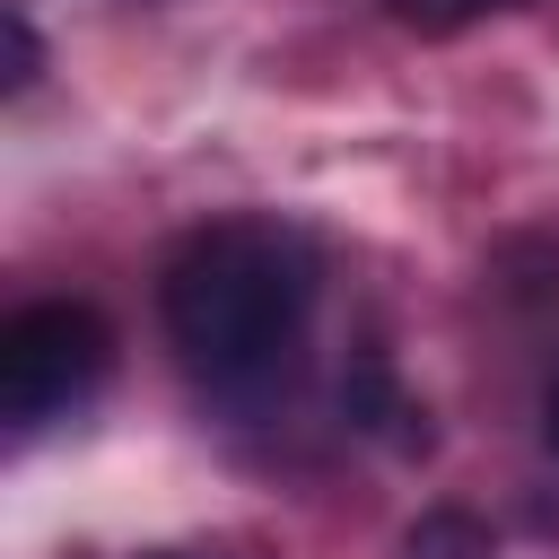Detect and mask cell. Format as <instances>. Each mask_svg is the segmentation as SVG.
Returning a JSON list of instances; mask_svg holds the SVG:
<instances>
[{"label":"cell","mask_w":559,"mask_h":559,"mask_svg":"<svg viewBox=\"0 0 559 559\" xmlns=\"http://www.w3.org/2000/svg\"><path fill=\"white\" fill-rule=\"evenodd\" d=\"M402 559H498V542H489V524L472 507H428L402 533Z\"/></svg>","instance_id":"cell-4"},{"label":"cell","mask_w":559,"mask_h":559,"mask_svg":"<svg viewBox=\"0 0 559 559\" xmlns=\"http://www.w3.org/2000/svg\"><path fill=\"white\" fill-rule=\"evenodd\" d=\"M542 437L559 445V376H550V393H542Z\"/></svg>","instance_id":"cell-6"},{"label":"cell","mask_w":559,"mask_h":559,"mask_svg":"<svg viewBox=\"0 0 559 559\" xmlns=\"http://www.w3.org/2000/svg\"><path fill=\"white\" fill-rule=\"evenodd\" d=\"M472 9H515V0H454V17H472Z\"/></svg>","instance_id":"cell-7"},{"label":"cell","mask_w":559,"mask_h":559,"mask_svg":"<svg viewBox=\"0 0 559 559\" xmlns=\"http://www.w3.org/2000/svg\"><path fill=\"white\" fill-rule=\"evenodd\" d=\"M157 314L192 376H210L218 393H245L288 367L314 314V245L280 218H218L175 245L157 280Z\"/></svg>","instance_id":"cell-1"},{"label":"cell","mask_w":559,"mask_h":559,"mask_svg":"<svg viewBox=\"0 0 559 559\" xmlns=\"http://www.w3.org/2000/svg\"><path fill=\"white\" fill-rule=\"evenodd\" d=\"M140 559H192V550H140Z\"/></svg>","instance_id":"cell-8"},{"label":"cell","mask_w":559,"mask_h":559,"mask_svg":"<svg viewBox=\"0 0 559 559\" xmlns=\"http://www.w3.org/2000/svg\"><path fill=\"white\" fill-rule=\"evenodd\" d=\"M26 79H35V26L9 17V87H26Z\"/></svg>","instance_id":"cell-5"},{"label":"cell","mask_w":559,"mask_h":559,"mask_svg":"<svg viewBox=\"0 0 559 559\" xmlns=\"http://www.w3.org/2000/svg\"><path fill=\"white\" fill-rule=\"evenodd\" d=\"M341 411H349L367 437L402 445V454H411V445H428V411L393 384V367H384L376 349H367V358H349V376H341Z\"/></svg>","instance_id":"cell-3"},{"label":"cell","mask_w":559,"mask_h":559,"mask_svg":"<svg viewBox=\"0 0 559 559\" xmlns=\"http://www.w3.org/2000/svg\"><path fill=\"white\" fill-rule=\"evenodd\" d=\"M105 367H114V332L87 297H44L0 323V411L17 428L70 411Z\"/></svg>","instance_id":"cell-2"}]
</instances>
